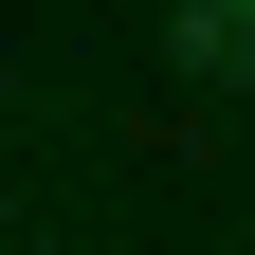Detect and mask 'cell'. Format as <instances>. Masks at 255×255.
<instances>
[{"instance_id": "1", "label": "cell", "mask_w": 255, "mask_h": 255, "mask_svg": "<svg viewBox=\"0 0 255 255\" xmlns=\"http://www.w3.org/2000/svg\"><path fill=\"white\" fill-rule=\"evenodd\" d=\"M182 55H201V73H255V0H201V18H182Z\"/></svg>"}]
</instances>
